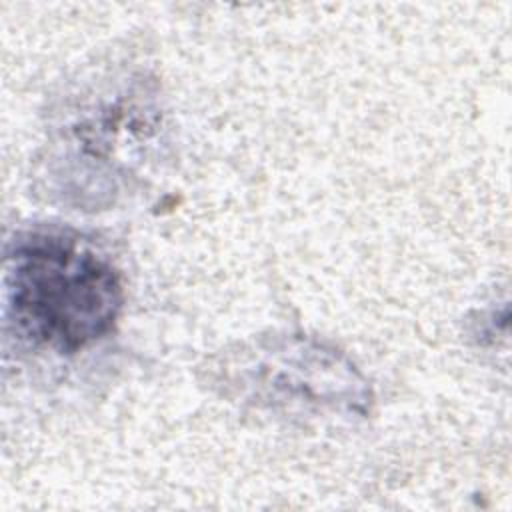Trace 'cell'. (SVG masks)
Wrapping results in <instances>:
<instances>
[{
	"instance_id": "cell-1",
	"label": "cell",
	"mask_w": 512,
	"mask_h": 512,
	"mask_svg": "<svg viewBox=\"0 0 512 512\" xmlns=\"http://www.w3.org/2000/svg\"><path fill=\"white\" fill-rule=\"evenodd\" d=\"M122 302L118 270L78 236L28 232L6 254V320L32 346L78 352L112 332Z\"/></svg>"
}]
</instances>
